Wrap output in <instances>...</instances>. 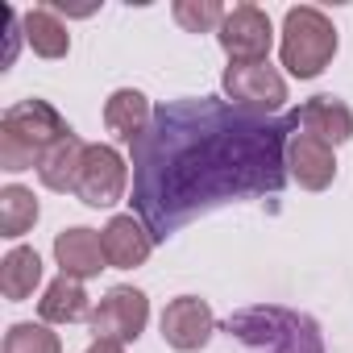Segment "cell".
Listing matches in <instances>:
<instances>
[{
  "label": "cell",
  "mask_w": 353,
  "mask_h": 353,
  "mask_svg": "<svg viewBox=\"0 0 353 353\" xmlns=\"http://www.w3.org/2000/svg\"><path fill=\"white\" fill-rule=\"evenodd\" d=\"M150 121H154V108H150L145 92H137V88H117L104 100V125H108V133L121 137V141H129V145L150 129Z\"/></svg>",
  "instance_id": "obj_13"
},
{
  "label": "cell",
  "mask_w": 353,
  "mask_h": 353,
  "mask_svg": "<svg viewBox=\"0 0 353 353\" xmlns=\"http://www.w3.org/2000/svg\"><path fill=\"white\" fill-rule=\"evenodd\" d=\"M54 262H59L63 274H71V279H79V283H83V279H96L100 270H108L100 233H96V229H83V225L63 229V233L54 237Z\"/></svg>",
  "instance_id": "obj_12"
},
{
  "label": "cell",
  "mask_w": 353,
  "mask_h": 353,
  "mask_svg": "<svg viewBox=\"0 0 353 353\" xmlns=\"http://www.w3.org/2000/svg\"><path fill=\"white\" fill-rule=\"evenodd\" d=\"M67 133L71 125L46 100H21L5 108V117H0V170H9V174L38 170L46 150Z\"/></svg>",
  "instance_id": "obj_2"
},
{
  "label": "cell",
  "mask_w": 353,
  "mask_h": 353,
  "mask_svg": "<svg viewBox=\"0 0 353 353\" xmlns=\"http://www.w3.org/2000/svg\"><path fill=\"white\" fill-rule=\"evenodd\" d=\"M216 42L229 54V63H266L274 46V26L258 5H233L216 30Z\"/></svg>",
  "instance_id": "obj_6"
},
{
  "label": "cell",
  "mask_w": 353,
  "mask_h": 353,
  "mask_svg": "<svg viewBox=\"0 0 353 353\" xmlns=\"http://www.w3.org/2000/svg\"><path fill=\"white\" fill-rule=\"evenodd\" d=\"M170 13H174V21H179L188 34H212L229 17V9L221 5V0H174Z\"/></svg>",
  "instance_id": "obj_20"
},
{
  "label": "cell",
  "mask_w": 353,
  "mask_h": 353,
  "mask_svg": "<svg viewBox=\"0 0 353 353\" xmlns=\"http://www.w3.org/2000/svg\"><path fill=\"white\" fill-rule=\"evenodd\" d=\"M92 312H96V307H92L83 283L71 279V274H59V279L46 287V295L38 299L42 324H79V320H92Z\"/></svg>",
  "instance_id": "obj_14"
},
{
  "label": "cell",
  "mask_w": 353,
  "mask_h": 353,
  "mask_svg": "<svg viewBox=\"0 0 353 353\" xmlns=\"http://www.w3.org/2000/svg\"><path fill=\"white\" fill-rule=\"evenodd\" d=\"M100 245H104L108 266H117V270H137V266L150 258L154 237H150V229L141 225V216L121 212V216H112V221L100 229Z\"/></svg>",
  "instance_id": "obj_11"
},
{
  "label": "cell",
  "mask_w": 353,
  "mask_h": 353,
  "mask_svg": "<svg viewBox=\"0 0 353 353\" xmlns=\"http://www.w3.org/2000/svg\"><path fill=\"white\" fill-rule=\"evenodd\" d=\"M216 332V316L208 307V299L200 295H179V299H170L166 312H162V341L170 349H179V353H196L212 341Z\"/></svg>",
  "instance_id": "obj_8"
},
{
  "label": "cell",
  "mask_w": 353,
  "mask_h": 353,
  "mask_svg": "<svg viewBox=\"0 0 353 353\" xmlns=\"http://www.w3.org/2000/svg\"><path fill=\"white\" fill-rule=\"evenodd\" d=\"M125 183H129V166H125L121 150L117 145H100V141L88 145L79 183H75V196L88 208H112L125 196Z\"/></svg>",
  "instance_id": "obj_7"
},
{
  "label": "cell",
  "mask_w": 353,
  "mask_h": 353,
  "mask_svg": "<svg viewBox=\"0 0 353 353\" xmlns=\"http://www.w3.org/2000/svg\"><path fill=\"white\" fill-rule=\"evenodd\" d=\"M21 30H26V42H30L34 54H42V59H67L71 34H67V26L59 21V13H54L50 5L30 9V13L21 17Z\"/></svg>",
  "instance_id": "obj_17"
},
{
  "label": "cell",
  "mask_w": 353,
  "mask_h": 353,
  "mask_svg": "<svg viewBox=\"0 0 353 353\" xmlns=\"http://www.w3.org/2000/svg\"><path fill=\"white\" fill-rule=\"evenodd\" d=\"M291 125L336 150V145H345L353 137V108L345 100H336V96H312L307 104H299L291 112Z\"/></svg>",
  "instance_id": "obj_9"
},
{
  "label": "cell",
  "mask_w": 353,
  "mask_h": 353,
  "mask_svg": "<svg viewBox=\"0 0 353 353\" xmlns=\"http://www.w3.org/2000/svg\"><path fill=\"white\" fill-rule=\"evenodd\" d=\"M83 353H125V345H117V341H92Z\"/></svg>",
  "instance_id": "obj_21"
},
{
  "label": "cell",
  "mask_w": 353,
  "mask_h": 353,
  "mask_svg": "<svg viewBox=\"0 0 353 353\" xmlns=\"http://www.w3.org/2000/svg\"><path fill=\"white\" fill-rule=\"evenodd\" d=\"M221 88L233 100V108H241V112L266 117L287 104V79L270 63H229L221 75Z\"/></svg>",
  "instance_id": "obj_4"
},
{
  "label": "cell",
  "mask_w": 353,
  "mask_h": 353,
  "mask_svg": "<svg viewBox=\"0 0 353 353\" xmlns=\"http://www.w3.org/2000/svg\"><path fill=\"white\" fill-rule=\"evenodd\" d=\"M291 117L266 121L221 100H179L154 112L133 141V208L154 241H166L221 200L266 196L287 179Z\"/></svg>",
  "instance_id": "obj_1"
},
{
  "label": "cell",
  "mask_w": 353,
  "mask_h": 353,
  "mask_svg": "<svg viewBox=\"0 0 353 353\" xmlns=\"http://www.w3.org/2000/svg\"><path fill=\"white\" fill-rule=\"evenodd\" d=\"M9 30H13V34L21 30V17H17L13 9H9ZM13 50H17V38H13V46H9V63H13Z\"/></svg>",
  "instance_id": "obj_22"
},
{
  "label": "cell",
  "mask_w": 353,
  "mask_h": 353,
  "mask_svg": "<svg viewBox=\"0 0 353 353\" xmlns=\"http://www.w3.org/2000/svg\"><path fill=\"white\" fill-rule=\"evenodd\" d=\"M145 320H150V299L145 291L137 287H112L96 312H92V336L96 341H117V345H129L145 332Z\"/></svg>",
  "instance_id": "obj_5"
},
{
  "label": "cell",
  "mask_w": 353,
  "mask_h": 353,
  "mask_svg": "<svg viewBox=\"0 0 353 353\" xmlns=\"http://www.w3.org/2000/svg\"><path fill=\"white\" fill-rule=\"evenodd\" d=\"M5 353H63V341L59 332H50V324L21 320L5 332Z\"/></svg>",
  "instance_id": "obj_19"
},
{
  "label": "cell",
  "mask_w": 353,
  "mask_h": 353,
  "mask_svg": "<svg viewBox=\"0 0 353 353\" xmlns=\"http://www.w3.org/2000/svg\"><path fill=\"white\" fill-rule=\"evenodd\" d=\"M38 212L42 208H38V200H34L30 188H21V183L0 188V237H9V241L26 237L38 225Z\"/></svg>",
  "instance_id": "obj_18"
},
{
  "label": "cell",
  "mask_w": 353,
  "mask_h": 353,
  "mask_svg": "<svg viewBox=\"0 0 353 353\" xmlns=\"http://www.w3.org/2000/svg\"><path fill=\"white\" fill-rule=\"evenodd\" d=\"M336 54V26L312 5H295L283 17V42L279 59L295 79H316Z\"/></svg>",
  "instance_id": "obj_3"
},
{
  "label": "cell",
  "mask_w": 353,
  "mask_h": 353,
  "mask_svg": "<svg viewBox=\"0 0 353 353\" xmlns=\"http://www.w3.org/2000/svg\"><path fill=\"white\" fill-rule=\"evenodd\" d=\"M42 283V258L34 245H13L0 258V291L9 303H21L34 295V287Z\"/></svg>",
  "instance_id": "obj_16"
},
{
  "label": "cell",
  "mask_w": 353,
  "mask_h": 353,
  "mask_svg": "<svg viewBox=\"0 0 353 353\" xmlns=\"http://www.w3.org/2000/svg\"><path fill=\"white\" fill-rule=\"evenodd\" d=\"M287 174L303 188V192H324L336 179V154L332 145L307 137V133H291L287 141Z\"/></svg>",
  "instance_id": "obj_10"
},
{
  "label": "cell",
  "mask_w": 353,
  "mask_h": 353,
  "mask_svg": "<svg viewBox=\"0 0 353 353\" xmlns=\"http://www.w3.org/2000/svg\"><path fill=\"white\" fill-rule=\"evenodd\" d=\"M83 154H88V141H79L75 129H71L67 137H59V141L46 150V158L38 162L42 188H50V192H75L79 170H83Z\"/></svg>",
  "instance_id": "obj_15"
}]
</instances>
